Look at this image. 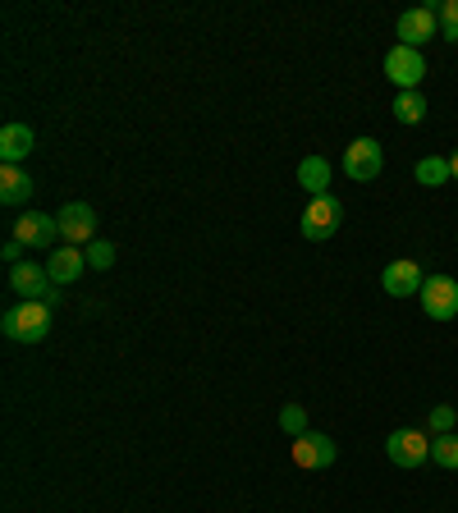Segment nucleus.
I'll return each mask as SVG.
<instances>
[{
  "label": "nucleus",
  "mask_w": 458,
  "mask_h": 513,
  "mask_svg": "<svg viewBox=\"0 0 458 513\" xmlns=\"http://www.w3.org/2000/svg\"><path fill=\"white\" fill-rule=\"evenodd\" d=\"M426 97L422 92H399V97H394V120L399 124H422V115H426Z\"/></svg>",
  "instance_id": "nucleus-18"
},
{
  "label": "nucleus",
  "mask_w": 458,
  "mask_h": 513,
  "mask_svg": "<svg viewBox=\"0 0 458 513\" xmlns=\"http://www.w3.org/2000/svg\"><path fill=\"white\" fill-rule=\"evenodd\" d=\"M449 175H454V179H458V152H454V156H449Z\"/></svg>",
  "instance_id": "nucleus-25"
},
{
  "label": "nucleus",
  "mask_w": 458,
  "mask_h": 513,
  "mask_svg": "<svg viewBox=\"0 0 458 513\" xmlns=\"http://www.w3.org/2000/svg\"><path fill=\"white\" fill-rule=\"evenodd\" d=\"M298 184H303L312 197H326L330 193V161L326 156H307V161L298 165Z\"/></svg>",
  "instance_id": "nucleus-16"
},
{
  "label": "nucleus",
  "mask_w": 458,
  "mask_h": 513,
  "mask_svg": "<svg viewBox=\"0 0 458 513\" xmlns=\"http://www.w3.org/2000/svg\"><path fill=\"white\" fill-rule=\"evenodd\" d=\"M385 165V152L376 138H353L349 147H344V175L353 179V184H371V179L381 175Z\"/></svg>",
  "instance_id": "nucleus-5"
},
{
  "label": "nucleus",
  "mask_w": 458,
  "mask_h": 513,
  "mask_svg": "<svg viewBox=\"0 0 458 513\" xmlns=\"http://www.w3.org/2000/svg\"><path fill=\"white\" fill-rule=\"evenodd\" d=\"M417 298H422V312L431 321H454L458 317V280L454 275H431Z\"/></svg>",
  "instance_id": "nucleus-6"
},
{
  "label": "nucleus",
  "mask_w": 458,
  "mask_h": 513,
  "mask_svg": "<svg viewBox=\"0 0 458 513\" xmlns=\"http://www.w3.org/2000/svg\"><path fill=\"white\" fill-rule=\"evenodd\" d=\"M88 266L92 271H110V266H115V243H106V239H97V243H88Z\"/></svg>",
  "instance_id": "nucleus-21"
},
{
  "label": "nucleus",
  "mask_w": 458,
  "mask_h": 513,
  "mask_svg": "<svg viewBox=\"0 0 458 513\" xmlns=\"http://www.w3.org/2000/svg\"><path fill=\"white\" fill-rule=\"evenodd\" d=\"M280 431H284V436H303V431H307V408L303 404H284L280 408Z\"/></svg>",
  "instance_id": "nucleus-20"
},
{
  "label": "nucleus",
  "mask_w": 458,
  "mask_h": 513,
  "mask_svg": "<svg viewBox=\"0 0 458 513\" xmlns=\"http://www.w3.org/2000/svg\"><path fill=\"white\" fill-rule=\"evenodd\" d=\"M10 289L14 294H23V303H42L55 284H51V275H46V266L19 262V266H10Z\"/></svg>",
  "instance_id": "nucleus-11"
},
{
  "label": "nucleus",
  "mask_w": 458,
  "mask_h": 513,
  "mask_svg": "<svg viewBox=\"0 0 458 513\" xmlns=\"http://www.w3.org/2000/svg\"><path fill=\"white\" fill-rule=\"evenodd\" d=\"M436 19H440V37H445V42H458V0L436 5Z\"/></svg>",
  "instance_id": "nucleus-22"
},
{
  "label": "nucleus",
  "mask_w": 458,
  "mask_h": 513,
  "mask_svg": "<svg viewBox=\"0 0 458 513\" xmlns=\"http://www.w3.org/2000/svg\"><path fill=\"white\" fill-rule=\"evenodd\" d=\"M436 33H440V19H436V10H431V5H417V10L399 14V46L422 51V42H431Z\"/></svg>",
  "instance_id": "nucleus-9"
},
{
  "label": "nucleus",
  "mask_w": 458,
  "mask_h": 513,
  "mask_svg": "<svg viewBox=\"0 0 458 513\" xmlns=\"http://www.w3.org/2000/svg\"><path fill=\"white\" fill-rule=\"evenodd\" d=\"M33 147H37V138H33V129H28V124H5V129H0V161H5V165L28 161V156H33Z\"/></svg>",
  "instance_id": "nucleus-14"
},
{
  "label": "nucleus",
  "mask_w": 458,
  "mask_h": 513,
  "mask_svg": "<svg viewBox=\"0 0 458 513\" xmlns=\"http://www.w3.org/2000/svg\"><path fill=\"white\" fill-rule=\"evenodd\" d=\"M0 257H5V262H10V266H19V262H23V243H14V239H10V243H5V252H0Z\"/></svg>",
  "instance_id": "nucleus-24"
},
{
  "label": "nucleus",
  "mask_w": 458,
  "mask_h": 513,
  "mask_svg": "<svg viewBox=\"0 0 458 513\" xmlns=\"http://www.w3.org/2000/svg\"><path fill=\"white\" fill-rule=\"evenodd\" d=\"M0 326H5V335H10L14 344H42V339L51 335V307L46 303H19L0 317Z\"/></svg>",
  "instance_id": "nucleus-1"
},
{
  "label": "nucleus",
  "mask_w": 458,
  "mask_h": 513,
  "mask_svg": "<svg viewBox=\"0 0 458 513\" xmlns=\"http://www.w3.org/2000/svg\"><path fill=\"white\" fill-rule=\"evenodd\" d=\"M381 284H385V294H390V298H413V294H422L426 275H422V266H417V262H408V257H399V262H390V266H385Z\"/></svg>",
  "instance_id": "nucleus-13"
},
{
  "label": "nucleus",
  "mask_w": 458,
  "mask_h": 513,
  "mask_svg": "<svg viewBox=\"0 0 458 513\" xmlns=\"http://www.w3.org/2000/svg\"><path fill=\"white\" fill-rule=\"evenodd\" d=\"M431 463H440V468L458 472V436L449 431V436H436L431 440Z\"/></svg>",
  "instance_id": "nucleus-19"
},
{
  "label": "nucleus",
  "mask_w": 458,
  "mask_h": 513,
  "mask_svg": "<svg viewBox=\"0 0 458 513\" xmlns=\"http://www.w3.org/2000/svg\"><path fill=\"white\" fill-rule=\"evenodd\" d=\"M55 239H60V220L46 211H23L14 220V243H23V248H55Z\"/></svg>",
  "instance_id": "nucleus-7"
},
{
  "label": "nucleus",
  "mask_w": 458,
  "mask_h": 513,
  "mask_svg": "<svg viewBox=\"0 0 458 513\" xmlns=\"http://www.w3.org/2000/svg\"><path fill=\"white\" fill-rule=\"evenodd\" d=\"M28 197H33V179H28V170L5 165V170H0V202H5V207H23Z\"/></svg>",
  "instance_id": "nucleus-15"
},
{
  "label": "nucleus",
  "mask_w": 458,
  "mask_h": 513,
  "mask_svg": "<svg viewBox=\"0 0 458 513\" xmlns=\"http://www.w3.org/2000/svg\"><path fill=\"white\" fill-rule=\"evenodd\" d=\"M449 156H422L417 161V184H426V188H440V184H449Z\"/></svg>",
  "instance_id": "nucleus-17"
},
{
  "label": "nucleus",
  "mask_w": 458,
  "mask_h": 513,
  "mask_svg": "<svg viewBox=\"0 0 458 513\" xmlns=\"http://www.w3.org/2000/svg\"><path fill=\"white\" fill-rule=\"evenodd\" d=\"M339 225H344V202H339L335 193H326V197H312L307 202V211H303V239H312V243H326V239H335L339 234Z\"/></svg>",
  "instance_id": "nucleus-2"
},
{
  "label": "nucleus",
  "mask_w": 458,
  "mask_h": 513,
  "mask_svg": "<svg viewBox=\"0 0 458 513\" xmlns=\"http://www.w3.org/2000/svg\"><path fill=\"white\" fill-rule=\"evenodd\" d=\"M46 275H51V284H74L78 275L88 271V252L74 248V243H60V248H51V257H46Z\"/></svg>",
  "instance_id": "nucleus-10"
},
{
  "label": "nucleus",
  "mask_w": 458,
  "mask_h": 513,
  "mask_svg": "<svg viewBox=\"0 0 458 513\" xmlns=\"http://www.w3.org/2000/svg\"><path fill=\"white\" fill-rule=\"evenodd\" d=\"M385 78H390L399 92H422V78H426L422 51H413V46H394V51L385 55Z\"/></svg>",
  "instance_id": "nucleus-4"
},
{
  "label": "nucleus",
  "mask_w": 458,
  "mask_h": 513,
  "mask_svg": "<svg viewBox=\"0 0 458 513\" xmlns=\"http://www.w3.org/2000/svg\"><path fill=\"white\" fill-rule=\"evenodd\" d=\"M454 422H458V408H449V404L431 408V431H436V436H449V431H454Z\"/></svg>",
  "instance_id": "nucleus-23"
},
{
  "label": "nucleus",
  "mask_w": 458,
  "mask_h": 513,
  "mask_svg": "<svg viewBox=\"0 0 458 513\" xmlns=\"http://www.w3.org/2000/svg\"><path fill=\"white\" fill-rule=\"evenodd\" d=\"M385 459H390L394 468H422V463L431 459V436H426V431H413V426L390 431V440H385Z\"/></svg>",
  "instance_id": "nucleus-3"
},
{
  "label": "nucleus",
  "mask_w": 458,
  "mask_h": 513,
  "mask_svg": "<svg viewBox=\"0 0 458 513\" xmlns=\"http://www.w3.org/2000/svg\"><path fill=\"white\" fill-rule=\"evenodd\" d=\"M60 239L65 243H97V211L88 207V202H69L65 211H60Z\"/></svg>",
  "instance_id": "nucleus-8"
},
{
  "label": "nucleus",
  "mask_w": 458,
  "mask_h": 513,
  "mask_svg": "<svg viewBox=\"0 0 458 513\" xmlns=\"http://www.w3.org/2000/svg\"><path fill=\"white\" fill-rule=\"evenodd\" d=\"M335 459H339L335 440L321 436V431H303V436L294 440V463L298 468H330Z\"/></svg>",
  "instance_id": "nucleus-12"
}]
</instances>
